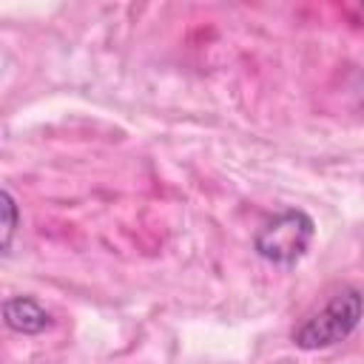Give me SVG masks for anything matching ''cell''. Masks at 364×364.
Listing matches in <instances>:
<instances>
[{"mask_svg":"<svg viewBox=\"0 0 364 364\" xmlns=\"http://www.w3.org/2000/svg\"><path fill=\"white\" fill-rule=\"evenodd\" d=\"M355 97L364 105V74H358V80H355Z\"/></svg>","mask_w":364,"mask_h":364,"instance_id":"5b68a950","label":"cell"},{"mask_svg":"<svg viewBox=\"0 0 364 364\" xmlns=\"http://www.w3.org/2000/svg\"><path fill=\"white\" fill-rule=\"evenodd\" d=\"M3 230H0V250L3 256L11 253V245H14V236L20 230V208H17V199L9 188H3Z\"/></svg>","mask_w":364,"mask_h":364,"instance_id":"277c9868","label":"cell"},{"mask_svg":"<svg viewBox=\"0 0 364 364\" xmlns=\"http://www.w3.org/2000/svg\"><path fill=\"white\" fill-rule=\"evenodd\" d=\"M316 236V222L299 208H284L264 219L253 233V250L259 259L276 267H293L304 259Z\"/></svg>","mask_w":364,"mask_h":364,"instance_id":"7a4b0ae2","label":"cell"},{"mask_svg":"<svg viewBox=\"0 0 364 364\" xmlns=\"http://www.w3.org/2000/svg\"><path fill=\"white\" fill-rule=\"evenodd\" d=\"M3 321L11 333L20 336H40L54 324L51 313L34 296H9L3 301Z\"/></svg>","mask_w":364,"mask_h":364,"instance_id":"3957f363","label":"cell"},{"mask_svg":"<svg viewBox=\"0 0 364 364\" xmlns=\"http://www.w3.org/2000/svg\"><path fill=\"white\" fill-rule=\"evenodd\" d=\"M361 318H364V293L358 287H341L318 310L301 318L290 338L299 350L307 353L327 350L347 341L361 324Z\"/></svg>","mask_w":364,"mask_h":364,"instance_id":"6da1fadb","label":"cell"}]
</instances>
